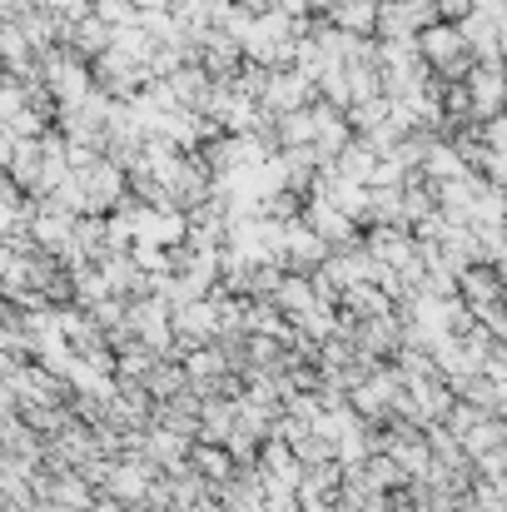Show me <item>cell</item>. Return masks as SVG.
I'll list each match as a JSON object with an SVG mask.
<instances>
[{
  "mask_svg": "<svg viewBox=\"0 0 507 512\" xmlns=\"http://www.w3.org/2000/svg\"><path fill=\"white\" fill-rule=\"evenodd\" d=\"M110 45H115V30H110L100 15H90V20H80V25L70 30V50H75L80 60H90V65H95Z\"/></svg>",
  "mask_w": 507,
  "mask_h": 512,
  "instance_id": "6da1fadb",
  "label": "cell"
},
{
  "mask_svg": "<svg viewBox=\"0 0 507 512\" xmlns=\"http://www.w3.org/2000/svg\"><path fill=\"white\" fill-rule=\"evenodd\" d=\"M329 25L348 30V35L378 40V5H373V0H338V10L329 15Z\"/></svg>",
  "mask_w": 507,
  "mask_h": 512,
  "instance_id": "7a4b0ae2",
  "label": "cell"
},
{
  "mask_svg": "<svg viewBox=\"0 0 507 512\" xmlns=\"http://www.w3.org/2000/svg\"><path fill=\"white\" fill-rule=\"evenodd\" d=\"M423 170H428V179H433V184H453V179H468V160L458 155V145L438 140V145L428 150Z\"/></svg>",
  "mask_w": 507,
  "mask_h": 512,
  "instance_id": "3957f363",
  "label": "cell"
},
{
  "mask_svg": "<svg viewBox=\"0 0 507 512\" xmlns=\"http://www.w3.org/2000/svg\"><path fill=\"white\" fill-rule=\"evenodd\" d=\"M373 170H378V155H373L363 140H353V145L338 155V174L353 179V184H373Z\"/></svg>",
  "mask_w": 507,
  "mask_h": 512,
  "instance_id": "277c9868",
  "label": "cell"
},
{
  "mask_svg": "<svg viewBox=\"0 0 507 512\" xmlns=\"http://www.w3.org/2000/svg\"><path fill=\"white\" fill-rule=\"evenodd\" d=\"M95 15L110 25V30H130V25H140V5L135 0H95Z\"/></svg>",
  "mask_w": 507,
  "mask_h": 512,
  "instance_id": "5b68a950",
  "label": "cell"
},
{
  "mask_svg": "<svg viewBox=\"0 0 507 512\" xmlns=\"http://www.w3.org/2000/svg\"><path fill=\"white\" fill-rule=\"evenodd\" d=\"M25 110H30V85L15 80V75H5V85H0V120L10 125V120L25 115Z\"/></svg>",
  "mask_w": 507,
  "mask_h": 512,
  "instance_id": "8992f818",
  "label": "cell"
},
{
  "mask_svg": "<svg viewBox=\"0 0 507 512\" xmlns=\"http://www.w3.org/2000/svg\"><path fill=\"white\" fill-rule=\"evenodd\" d=\"M309 224H314L319 234H343V209H334L329 199H314V204H309Z\"/></svg>",
  "mask_w": 507,
  "mask_h": 512,
  "instance_id": "52a82bcc",
  "label": "cell"
},
{
  "mask_svg": "<svg viewBox=\"0 0 507 512\" xmlns=\"http://www.w3.org/2000/svg\"><path fill=\"white\" fill-rule=\"evenodd\" d=\"M45 10H55L60 20L80 25V20H90V15H95V0H45Z\"/></svg>",
  "mask_w": 507,
  "mask_h": 512,
  "instance_id": "ba28073f",
  "label": "cell"
},
{
  "mask_svg": "<svg viewBox=\"0 0 507 512\" xmlns=\"http://www.w3.org/2000/svg\"><path fill=\"white\" fill-rule=\"evenodd\" d=\"M140 10H169V0H135Z\"/></svg>",
  "mask_w": 507,
  "mask_h": 512,
  "instance_id": "9c48e42d",
  "label": "cell"
},
{
  "mask_svg": "<svg viewBox=\"0 0 507 512\" xmlns=\"http://www.w3.org/2000/svg\"><path fill=\"white\" fill-rule=\"evenodd\" d=\"M373 5H388V0H373Z\"/></svg>",
  "mask_w": 507,
  "mask_h": 512,
  "instance_id": "30bf717a",
  "label": "cell"
}]
</instances>
